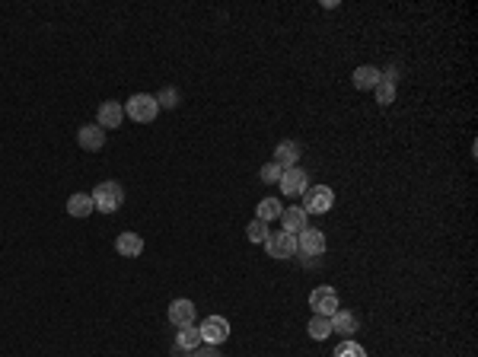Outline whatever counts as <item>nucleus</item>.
Returning <instances> with one entry per match:
<instances>
[{
    "mask_svg": "<svg viewBox=\"0 0 478 357\" xmlns=\"http://www.w3.org/2000/svg\"><path fill=\"white\" fill-rule=\"evenodd\" d=\"M125 204V188L118 182H99L93 191V208L102 214H115Z\"/></svg>",
    "mask_w": 478,
    "mask_h": 357,
    "instance_id": "f257e3e1",
    "label": "nucleus"
},
{
    "mask_svg": "<svg viewBox=\"0 0 478 357\" xmlns=\"http://www.w3.org/2000/svg\"><path fill=\"white\" fill-rule=\"evenodd\" d=\"M125 115L131 121H137V125H147V121H153L159 115V106H157V96L150 93H134L131 99H127L125 106Z\"/></svg>",
    "mask_w": 478,
    "mask_h": 357,
    "instance_id": "f03ea898",
    "label": "nucleus"
},
{
    "mask_svg": "<svg viewBox=\"0 0 478 357\" xmlns=\"http://www.w3.org/2000/svg\"><path fill=\"white\" fill-rule=\"evenodd\" d=\"M303 204H306V214H329L331 204H335V191L329 185H309L303 191Z\"/></svg>",
    "mask_w": 478,
    "mask_h": 357,
    "instance_id": "7ed1b4c3",
    "label": "nucleus"
},
{
    "mask_svg": "<svg viewBox=\"0 0 478 357\" xmlns=\"http://www.w3.org/2000/svg\"><path fill=\"white\" fill-rule=\"evenodd\" d=\"M265 249L271 259H290V255H297V236L293 233H268L265 239Z\"/></svg>",
    "mask_w": 478,
    "mask_h": 357,
    "instance_id": "20e7f679",
    "label": "nucleus"
},
{
    "mask_svg": "<svg viewBox=\"0 0 478 357\" xmlns=\"http://www.w3.org/2000/svg\"><path fill=\"white\" fill-rule=\"evenodd\" d=\"M198 329H201V338H204V344H223L229 338V322L223 316H207L204 319L201 325H198Z\"/></svg>",
    "mask_w": 478,
    "mask_h": 357,
    "instance_id": "39448f33",
    "label": "nucleus"
},
{
    "mask_svg": "<svg viewBox=\"0 0 478 357\" xmlns=\"http://www.w3.org/2000/svg\"><path fill=\"white\" fill-rule=\"evenodd\" d=\"M309 306L316 310V316H335L338 312V293L331 290V287H316V290L309 293Z\"/></svg>",
    "mask_w": 478,
    "mask_h": 357,
    "instance_id": "423d86ee",
    "label": "nucleus"
},
{
    "mask_svg": "<svg viewBox=\"0 0 478 357\" xmlns=\"http://www.w3.org/2000/svg\"><path fill=\"white\" fill-rule=\"evenodd\" d=\"M297 252L309 255V259H319V255L325 252V236L319 233V230L306 227L303 233H297Z\"/></svg>",
    "mask_w": 478,
    "mask_h": 357,
    "instance_id": "0eeeda50",
    "label": "nucleus"
},
{
    "mask_svg": "<svg viewBox=\"0 0 478 357\" xmlns=\"http://www.w3.org/2000/svg\"><path fill=\"white\" fill-rule=\"evenodd\" d=\"M306 188H309V176H306L300 166H293V169H284V176H280V191H284L287 198L303 195Z\"/></svg>",
    "mask_w": 478,
    "mask_h": 357,
    "instance_id": "6e6552de",
    "label": "nucleus"
},
{
    "mask_svg": "<svg viewBox=\"0 0 478 357\" xmlns=\"http://www.w3.org/2000/svg\"><path fill=\"white\" fill-rule=\"evenodd\" d=\"M195 303L191 300H185V297H178V300H172L169 303V322L176 325V329H182V325H195Z\"/></svg>",
    "mask_w": 478,
    "mask_h": 357,
    "instance_id": "1a4fd4ad",
    "label": "nucleus"
},
{
    "mask_svg": "<svg viewBox=\"0 0 478 357\" xmlns=\"http://www.w3.org/2000/svg\"><path fill=\"white\" fill-rule=\"evenodd\" d=\"M121 121H125V106H121V102H115V99L102 102V106H99V115H96V125L106 131V128H118Z\"/></svg>",
    "mask_w": 478,
    "mask_h": 357,
    "instance_id": "9d476101",
    "label": "nucleus"
},
{
    "mask_svg": "<svg viewBox=\"0 0 478 357\" xmlns=\"http://www.w3.org/2000/svg\"><path fill=\"white\" fill-rule=\"evenodd\" d=\"M76 144L83 147V150H102V144H106V131H102L99 125H83L80 131H76Z\"/></svg>",
    "mask_w": 478,
    "mask_h": 357,
    "instance_id": "9b49d317",
    "label": "nucleus"
},
{
    "mask_svg": "<svg viewBox=\"0 0 478 357\" xmlns=\"http://www.w3.org/2000/svg\"><path fill=\"white\" fill-rule=\"evenodd\" d=\"M300 159V144L297 140H280L278 147H274V163L280 166V169H293Z\"/></svg>",
    "mask_w": 478,
    "mask_h": 357,
    "instance_id": "f8f14e48",
    "label": "nucleus"
},
{
    "mask_svg": "<svg viewBox=\"0 0 478 357\" xmlns=\"http://www.w3.org/2000/svg\"><path fill=\"white\" fill-rule=\"evenodd\" d=\"M115 252L125 255V259H137L140 252H144V239H140L137 233H118V239H115Z\"/></svg>",
    "mask_w": 478,
    "mask_h": 357,
    "instance_id": "ddd939ff",
    "label": "nucleus"
},
{
    "mask_svg": "<svg viewBox=\"0 0 478 357\" xmlns=\"http://www.w3.org/2000/svg\"><path fill=\"white\" fill-rule=\"evenodd\" d=\"M201 344H204V338H201V329H198V325H182V329H178L176 348H182L185 354H191V351L201 348Z\"/></svg>",
    "mask_w": 478,
    "mask_h": 357,
    "instance_id": "4468645a",
    "label": "nucleus"
},
{
    "mask_svg": "<svg viewBox=\"0 0 478 357\" xmlns=\"http://www.w3.org/2000/svg\"><path fill=\"white\" fill-rule=\"evenodd\" d=\"M280 220H284V233H303L309 223H306V210L303 208H284L280 210Z\"/></svg>",
    "mask_w": 478,
    "mask_h": 357,
    "instance_id": "2eb2a0df",
    "label": "nucleus"
},
{
    "mask_svg": "<svg viewBox=\"0 0 478 357\" xmlns=\"http://www.w3.org/2000/svg\"><path fill=\"white\" fill-rule=\"evenodd\" d=\"M380 80H382V70L373 67V64H363V67L354 70V86L357 89H376Z\"/></svg>",
    "mask_w": 478,
    "mask_h": 357,
    "instance_id": "dca6fc26",
    "label": "nucleus"
},
{
    "mask_svg": "<svg viewBox=\"0 0 478 357\" xmlns=\"http://www.w3.org/2000/svg\"><path fill=\"white\" fill-rule=\"evenodd\" d=\"M331 332L351 338L357 332V316H354V312H348V310H338L335 316H331Z\"/></svg>",
    "mask_w": 478,
    "mask_h": 357,
    "instance_id": "f3484780",
    "label": "nucleus"
},
{
    "mask_svg": "<svg viewBox=\"0 0 478 357\" xmlns=\"http://www.w3.org/2000/svg\"><path fill=\"white\" fill-rule=\"evenodd\" d=\"M93 195H83V191H76V195L67 198V214L70 217H89L93 214Z\"/></svg>",
    "mask_w": 478,
    "mask_h": 357,
    "instance_id": "a211bd4d",
    "label": "nucleus"
},
{
    "mask_svg": "<svg viewBox=\"0 0 478 357\" xmlns=\"http://www.w3.org/2000/svg\"><path fill=\"white\" fill-rule=\"evenodd\" d=\"M306 332H309L312 341H325V338L331 335V319L329 316H312L309 319V329H306Z\"/></svg>",
    "mask_w": 478,
    "mask_h": 357,
    "instance_id": "6ab92c4d",
    "label": "nucleus"
},
{
    "mask_svg": "<svg viewBox=\"0 0 478 357\" xmlns=\"http://www.w3.org/2000/svg\"><path fill=\"white\" fill-rule=\"evenodd\" d=\"M280 210H284V208H280V201H278V198H261V201H258V220H274V217H280Z\"/></svg>",
    "mask_w": 478,
    "mask_h": 357,
    "instance_id": "aec40b11",
    "label": "nucleus"
},
{
    "mask_svg": "<svg viewBox=\"0 0 478 357\" xmlns=\"http://www.w3.org/2000/svg\"><path fill=\"white\" fill-rule=\"evenodd\" d=\"M376 102H380V106H392L395 102V83H389V80L376 83Z\"/></svg>",
    "mask_w": 478,
    "mask_h": 357,
    "instance_id": "412c9836",
    "label": "nucleus"
},
{
    "mask_svg": "<svg viewBox=\"0 0 478 357\" xmlns=\"http://www.w3.org/2000/svg\"><path fill=\"white\" fill-rule=\"evenodd\" d=\"M246 236H249L252 242H265V239H268V223H265V220H258V217H255V220H249Z\"/></svg>",
    "mask_w": 478,
    "mask_h": 357,
    "instance_id": "4be33fe9",
    "label": "nucleus"
},
{
    "mask_svg": "<svg viewBox=\"0 0 478 357\" xmlns=\"http://www.w3.org/2000/svg\"><path fill=\"white\" fill-rule=\"evenodd\" d=\"M157 106H159V108H178V89H176V86H166V89H159V96H157Z\"/></svg>",
    "mask_w": 478,
    "mask_h": 357,
    "instance_id": "5701e85b",
    "label": "nucleus"
},
{
    "mask_svg": "<svg viewBox=\"0 0 478 357\" xmlns=\"http://www.w3.org/2000/svg\"><path fill=\"white\" fill-rule=\"evenodd\" d=\"M335 357H367V351H363L357 341H351V338H348V341H341L335 348Z\"/></svg>",
    "mask_w": 478,
    "mask_h": 357,
    "instance_id": "b1692460",
    "label": "nucleus"
},
{
    "mask_svg": "<svg viewBox=\"0 0 478 357\" xmlns=\"http://www.w3.org/2000/svg\"><path fill=\"white\" fill-rule=\"evenodd\" d=\"M280 176H284V169H280L278 163H265V166H261V182L274 185V182H280Z\"/></svg>",
    "mask_w": 478,
    "mask_h": 357,
    "instance_id": "393cba45",
    "label": "nucleus"
},
{
    "mask_svg": "<svg viewBox=\"0 0 478 357\" xmlns=\"http://www.w3.org/2000/svg\"><path fill=\"white\" fill-rule=\"evenodd\" d=\"M191 357H223V354L214 348V344H201V348L191 351Z\"/></svg>",
    "mask_w": 478,
    "mask_h": 357,
    "instance_id": "a878e982",
    "label": "nucleus"
}]
</instances>
